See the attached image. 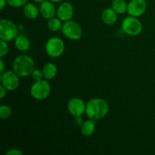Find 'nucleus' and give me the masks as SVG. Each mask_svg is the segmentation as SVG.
Returning a JSON list of instances; mask_svg holds the SVG:
<instances>
[{
    "label": "nucleus",
    "instance_id": "nucleus-21",
    "mask_svg": "<svg viewBox=\"0 0 155 155\" xmlns=\"http://www.w3.org/2000/svg\"><path fill=\"white\" fill-rule=\"evenodd\" d=\"M7 4L13 8L24 7L27 3V0H6Z\"/></svg>",
    "mask_w": 155,
    "mask_h": 155
},
{
    "label": "nucleus",
    "instance_id": "nucleus-10",
    "mask_svg": "<svg viewBox=\"0 0 155 155\" xmlns=\"http://www.w3.org/2000/svg\"><path fill=\"white\" fill-rule=\"evenodd\" d=\"M147 10V3L145 0H131L128 3L127 13L129 15L136 18L142 16Z\"/></svg>",
    "mask_w": 155,
    "mask_h": 155
},
{
    "label": "nucleus",
    "instance_id": "nucleus-1",
    "mask_svg": "<svg viewBox=\"0 0 155 155\" xmlns=\"http://www.w3.org/2000/svg\"><path fill=\"white\" fill-rule=\"evenodd\" d=\"M108 112V103L103 98H94L86 103V114L89 119L99 120L103 119Z\"/></svg>",
    "mask_w": 155,
    "mask_h": 155
},
{
    "label": "nucleus",
    "instance_id": "nucleus-27",
    "mask_svg": "<svg viewBox=\"0 0 155 155\" xmlns=\"http://www.w3.org/2000/svg\"><path fill=\"white\" fill-rule=\"evenodd\" d=\"M0 67H1V68H0V74H2L3 72H5V62L4 61L2 60V58H1V60H0Z\"/></svg>",
    "mask_w": 155,
    "mask_h": 155
},
{
    "label": "nucleus",
    "instance_id": "nucleus-8",
    "mask_svg": "<svg viewBox=\"0 0 155 155\" xmlns=\"http://www.w3.org/2000/svg\"><path fill=\"white\" fill-rule=\"evenodd\" d=\"M19 76L14 71H6L0 74V81L2 85L8 91L13 92L18 88L20 84Z\"/></svg>",
    "mask_w": 155,
    "mask_h": 155
},
{
    "label": "nucleus",
    "instance_id": "nucleus-15",
    "mask_svg": "<svg viewBox=\"0 0 155 155\" xmlns=\"http://www.w3.org/2000/svg\"><path fill=\"white\" fill-rule=\"evenodd\" d=\"M15 45L18 51L24 52L30 48V42L27 36L18 35L15 39Z\"/></svg>",
    "mask_w": 155,
    "mask_h": 155
},
{
    "label": "nucleus",
    "instance_id": "nucleus-26",
    "mask_svg": "<svg viewBox=\"0 0 155 155\" xmlns=\"http://www.w3.org/2000/svg\"><path fill=\"white\" fill-rule=\"evenodd\" d=\"M7 91H8L7 89H6L2 85L0 86V98H1V99H3V98L6 96Z\"/></svg>",
    "mask_w": 155,
    "mask_h": 155
},
{
    "label": "nucleus",
    "instance_id": "nucleus-25",
    "mask_svg": "<svg viewBox=\"0 0 155 155\" xmlns=\"http://www.w3.org/2000/svg\"><path fill=\"white\" fill-rule=\"evenodd\" d=\"M83 123H84V121H83L82 116L75 117V118H74V124H75L77 127H81Z\"/></svg>",
    "mask_w": 155,
    "mask_h": 155
},
{
    "label": "nucleus",
    "instance_id": "nucleus-30",
    "mask_svg": "<svg viewBox=\"0 0 155 155\" xmlns=\"http://www.w3.org/2000/svg\"><path fill=\"white\" fill-rule=\"evenodd\" d=\"M33 1H34L36 3H39V4H41V3L45 1V0H33Z\"/></svg>",
    "mask_w": 155,
    "mask_h": 155
},
{
    "label": "nucleus",
    "instance_id": "nucleus-28",
    "mask_svg": "<svg viewBox=\"0 0 155 155\" xmlns=\"http://www.w3.org/2000/svg\"><path fill=\"white\" fill-rule=\"evenodd\" d=\"M6 4H7V1L6 0H0V10L2 11L5 7Z\"/></svg>",
    "mask_w": 155,
    "mask_h": 155
},
{
    "label": "nucleus",
    "instance_id": "nucleus-18",
    "mask_svg": "<svg viewBox=\"0 0 155 155\" xmlns=\"http://www.w3.org/2000/svg\"><path fill=\"white\" fill-rule=\"evenodd\" d=\"M128 4L125 0H113L111 8L117 13V15H124L127 12Z\"/></svg>",
    "mask_w": 155,
    "mask_h": 155
},
{
    "label": "nucleus",
    "instance_id": "nucleus-17",
    "mask_svg": "<svg viewBox=\"0 0 155 155\" xmlns=\"http://www.w3.org/2000/svg\"><path fill=\"white\" fill-rule=\"evenodd\" d=\"M80 127H81L82 135L86 136V137H89V136H92L95 133V129H96L95 120L91 119L84 121L83 125Z\"/></svg>",
    "mask_w": 155,
    "mask_h": 155
},
{
    "label": "nucleus",
    "instance_id": "nucleus-2",
    "mask_svg": "<svg viewBox=\"0 0 155 155\" xmlns=\"http://www.w3.org/2000/svg\"><path fill=\"white\" fill-rule=\"evenodd\" d=\"M34 69V60L27 54H20L14 59L13 71L20 77H29Z\"/></svg>",
    "mask_w": 155,
    "mask_h": 155
},
{
    "label": "nucleus",
    "instance_id": "nucleus-20",
    "mask_svg": "<svg viewBox=\"0 0 155 155\" xmlns=\"http://www.w3.org/2000/svg\"><path fill=\"white\" fill-rule=\"evenodd\" d=\"M12 115V110L8 105L2 104L0 106V117L2 120H7Z\"/></svg>",
    "mask_w": 155,
    "mask_h": 155
},
{
    "label": "nucleus",
    "instance_id": "nucleus-19",
    "mask_svg": "<svg viewBox=\"0 0 155 155\" xmlns=\"http://www.w3.org/2000/svg\"><path fill=\"white\" fill-rule=\"evenodd\" d=\"M63 24L62 21L58 18H52L51 19H48V23H47V27L48 30H51V32H58L61 30V27Z\"/></svg>",
    "mask_w": 155,
    "mask_h": 155
},
{
    "label": "nucleus",
    "instance_id": "nucleus-13",
    "mask_svg": "<svg viewBox=\"0 0 155 155\" xmlns=\"http://www.w3.org/2000/svg\"><path fill=\"white\" fill-rule=\"evenodd\" d=\"M101 19L107 25H113L117 21V13L112 8H107L101 13Z\"/></svg>",
    "mask_w": 155,
    "mask_h": 155
},
{
    "label": "nucleus",
    "instance_id": "nucleus-9",
    "mask_svg": "<svg viewBox=\"0 0 155 155\" xmlns=\"http://www.w3.org/2000/svg\"><path fill=\"white\" fill-rule=\"evenodd\" d=\"M86 104L82 98H72L68 103V110L72 116L79 117L83 116L86 114Z\"/></svg>",
    "mask_w": 155,
    "mask_h": 155
},
{
    "label": "nucleus",
    "instance_id": "nucleus-12",
    "mask_svg": "<svg viewBox=\"0 0 155 155\" xmlns=\"http://www.w3.org/2000/svg\"><path fill=\"white\" fill-rule=\"evenodd\" d=\"M39 12H40V15L45 19L48 20L55 16L57 14V9L54 6V2L49 0H45L40 4Z\"/></svg>",
    "mask_w": 155,
    "mask_h": 155
},
{
    "label": "nucleus",
    "instance_id": "nucleus-24",
    "mask_svg": "<svg viewBox=\"0 0 155 155\" xmlns=\"http://www.w3.org/2000/svg\"><path fill=\"white\" fill-rule=\"evenodd\" d=\"M6 155H23V152L20 149H17V148H13V149H10L5 153Z\"/></svg>",
    "mask_w": 155,
    "mask_h": 155
},
{
    "label": "nucleus",
    "instance_id": "nucleus-22",
    "mask_svg": "<svg viewBox=\"0 0 155 155\" xmlns=\"http://www.w3.org/2000/svg\"><path fill=\"white\" fill-rule=\"evenodd\" d=\"M9 46L8 42L4 40H0V57L3 58L8 53Z\"/></svg>",
    "mask_w": 155,
    "mask_h": 155
},
{
    "label": "nucleus",
    "instance_id": "nucleus-7",
    "mask_svg": "<svg viewBox=\"0 0 155 155\" xmlns=\"http://www.w3.org/2000/svg\"><path fill=\"white\" fill-rule=\"evenodd\" d=\"M61 32L65 37L74 41L79 40L83 35V30L80 24L72 20L63 23Z\"/></svg>",
    "mask_w": 155,
    "mask_h": 155
},
{
    "label": "nucleus",
    "instance_id": "nucleus-5",
    "mask_svg": "<svg viewBox=\"0 0 155 155\" xmlns=\"http://www.w3.org/2000/svg\"><path fill=\"white\" fill-rule=\"evenodd\" d=\"M18 36V28L13 21L5 18L0 19V39L2 40L10 42Z\"/></svg>",
    "mask_w": 155,
    "mask_h": 155
},
{
    "label": "nucleus",
    "instance_id": "nucleus-6",
    "mask_svg": "<svg viewBox=\"0 0 155 155\" xmlns=\"http://www.w3.org/2000/svg\"><path fill=\"white\" fill-rule=\"evenodd\" d=\"M46 54L51 58H57L63 54L65 50V44L61 38L53 36L47 40L45 45Z\"/></svg>",
    "mask_w": 155,
    "mask_h": 155
},
{
    "label": "nucleus",
    "instance_id": "nucleus-23",
    "mask_svg": "<svg viewBox=\"0 0 155 155\" xmlns=\"http://www.w3.org/2000/svg\"><path fill=\"white\" fill-rule=\"evenodd\" d=\"M31 77L34 81H39V80L44 79L42 71H41L39 69H36V68H35L33 72H32Z\"/></svg>",
    "mask_w": 155,
    "mask_h": 155
},
{
    "label": "nucleus",
    "instance_id": "nucleus-3",
    "mask_svg": "<svg viewBox=\"0 0 155 155\" xmlns=\"http://www.w3.org/2000/svg\"><path fill=\"white\" fill-rule=\"evenodd\" d=\"M30 95L34 99L42 101L48 98L51 92V87L45 79L35 81L30 87Z\"/></svg>",
    "mask_w": 155,
    "mask_h": 155
},
{
    "label": "nucleus",
    "instance_id": "nucleus-14",
    "mask_svg": "<svg viewBox=\"0 0 155 155\" xmlns=\"http://www.w3.org/2000/svg\"><path fill=\"white\" fill-rule=\"evenodd\" d=\"M24 14L26 18H27L30 20H34L38 18L39 15L40 14L39 12V8H38L33 3H27L24 6Z\"/></svg>",
    "mask_w": 155,
    "mask_h": 155
},
{
    "label": "nucleus",
    "instance_id": "nucleus-29",
    "mask_svg": "<svg viewBox=\"0 0 155 155\" xmlns=\"http://www.w3.org/2000/svg\"><path fill=\"white\" fill-rule=\"evenodd\" d=\"M49 1L52 2L54 3H58V2H61L64 1V0H49Z\"/></svg>",
    "mask_w": 155,
    "mask_h": 155
},
{
    "label": "nucleus",
    "instance_id": "nucleus-11",
    "mask_svg": "<svg viewBox=\"0 0 155 155\" xmlns=\"http://www.w3.org/2000/svg\"><path fill=\"white\" fill-rule=\"evenodd\" d=\"M57 16L62 21H70L73 18L74 15V9L72 4L69 2L61 3L57 8Z\"/></svg>",
    "mask_w": 155,
    "mask_h": 155
},
{
    "label": "nucleus",
    "instance_id": "nucleus-4",
    "mask_svg": "<svg viewBox=\"0 0 155 155\" xmlns=\"http://www.w3.org/2000/svg\"><path fill=\"white\" fill-rule=\"evenodd\" d=\"M121 29L123 32L128 36H136L142 32L143 25L139 18L130 15L122 21Z\"/></svg>",
    "mask_w": 155,
    "mask_h": 155
},
{
    "label": "nucleus",
    "instance_id": "nucleus-16",
    "mask_svg": "<svg viewBox=\"0 0 155 155\" xmlns=\"http://www.w3.org/2000/svg\"><path fill=\"white\" fill-rule=\"evenodd\" d=\"M42 74L44 79L51 80L56 77L58 74V68L54 63H47L42 68Z\"/></svg>",
    "mask_w": 155,
    "mask_h": 155
}]
</instances>
